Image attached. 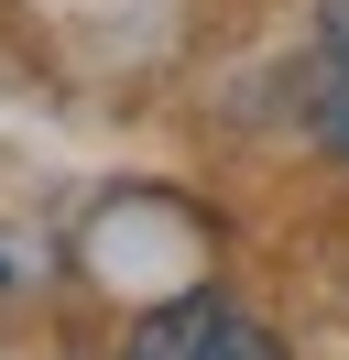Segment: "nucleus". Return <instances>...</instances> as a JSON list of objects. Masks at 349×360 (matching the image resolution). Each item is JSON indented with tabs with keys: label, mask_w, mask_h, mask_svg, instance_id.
<instances>
[{
	"label": "nucleus",
	"mask_w": 349,
	"mask_h": 360,
	"mask_svg": "<svg viewBox=\"0 0 349 360\" xmlns=\"http://www.w3.org/2000/svg\"><path fill=\"white\" fill-rule=\"evenodd\" d=\"M229 328V316L208 306V295H186V306H153L142 328H131V349L120 360H208V338Z\"/></svg>",
	"instance_id": "obj_1"
},
{
	"label": "nucleus",
	"mask_w": 349,
	"mask_h": 360,
	"mask_svg": "<svg viewBox=\"0 0 349 360\" xmlns=\"http://www.w3.org/2000/svg\"><path fill=\"white\" fill-rule=\"evenodd\" d=\"M317 131L349 153V66H338V55H327V77H317Z\"/></svg>",
	"instance_id": "obj_2"
},
{
	"label": "nucleus",
	"mask_w": 349,
	"mask_h": 360,
	"mask_svg": "<svg viewBox=\"0 0 349 360\" xmlns=\"http://www.w3.org/2000/svg\"><path fill=\"white\" fill-rule=\"evenodd\" d=\"M208 360H284V349H273V338H262V328H240V316H229V328L208 338Z\"/></svg>",
	"instance_id": "obj_3"
},
{
	"label": "nucleus",
	"mask_w": 349,
	"mask_h": 360,
	"mask_svg": "<svg viewBox=\"0 0 349 360\" xmlns=\"http://www.w3.org/2000/svg\"><path fill=\"white\" fill-rule=\"evenodd\" d=\"M327 55L349 66V0H327Z\"/></svg>",
	"instance_id": "obj_4"
},
{
	"label": "nucleus",
	"mask_w": 349,
	"mask_h": 360,
	"mask_svg": "<svg viewBox=\"0 0 349 360\" xmlns=\"http://www.w3.org/2000/svg\"><path fill=\"white\" fill-rule=\"evenodd\" d=\"M0 284H11V262H0Z\"/></svg>",
	"instance_id": "obj_5"
}]
</instances>
